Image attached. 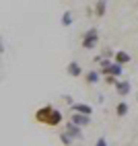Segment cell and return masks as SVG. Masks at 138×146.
I'll return each mask as SVG.
<instances>
[{
	"label": "cell",
	"instance_id": "cell-18",
	"mask_svg": "<svg viewBox=\"0 0 138 146\" xmlns=\"http://www.w3.org/2000/svg\"><path fill=\"white\" fill-rule=\"evenodd\" d=\"M95 146H109V144H107V140H105V138H99V140L95 142Z\"/></svg>",
	"mask_w": 138,
	"mask_h": 146
},
{
	"label": "cell",
	"instance_id": "cell-2",
	"mask_svg": "<svg viewBox=\"0 0 138 146\" xmlns=\"http://www.w3.org/2000/svg\"><path fill=\"white\" fill-rule=\"evenodd\" d=\"M54 109L56 107L54 105H43V107H39V109L35 111V121H39V123H47V119L52 117V113H54Z\"/></svg>",
	"mask_w": 138,
	"mask_h": 146
},
{
	"label": "cell",
	"instance_id": "cell-13",
	"mask_svg": "<svg viewBox=\"0 0 138 146\" xmlns=\"http://www.w3.org/2000/svg\"><path fill=\"white\" fill-rule=\"evenodd\" d=\"M128 111H130V105H128L126 101H120L115 105V115L117 117H124V115H128Z\"/></svg>",
	"mask_w": 138,
	"mask_h": 146
},
{
	"label": "cell",
	"instance_id": "cell-7",
	"mask_svg": "<svg viewBox=\"0 0 138 146\" xmlns=\"http://www.w3.org/2000/svg\"><path fill=\"white\" fill-rule=\"evenodd\" d=\"M113 62H115V64H120V66H124V64H130V62H132V56L128 54V52H124V50H120V52H115V56H113Z\"/></svg>",
	"mask_w": 138,
	"mask_h": 146
},
{
	"label": "cell",
	"instance_id": "cell-11",
	"mask_svg": "<svg viewBox=\"0 0 138 146\" xmlns=\"http://www.w3.org/2000/svg\"><path fill=\"white\" fill-rule=\"evenodd\" d=\"M105 13H107V2H103V0L95 2V6H93V15H95L97 19H101Z\"/></svg>",
	"mask_w": 138,
	"mask_h": 146
},
{
	"label": "cell",
	"instance_id": "cell-20",
	"mask_svg": "<svg viewBox=\"0 0 138 146\" xmlns=\"http://www.w3.org/2000/svg\"><path fill=\"white\" fill-rule=\"evenodd\" d=\"M136 101H138V93H136Z\"/></svg>",
	"mask_w": 138,
	"mask_h": 146
},
{
	"label": "cell",
	"instance_id": "cell-6",
	"mask_svg": "<svg viewBox=\"0 0 138 146\" xmlns=\"http://www.w3.org/2000/svg\"><path fill=\"white\" fill-rule=\"evenodd\" d=\"M70 121L78 128H85V125H91V117L89 115H81V113H72L70 115Z\"/></svg>",
	"mask_w": 138,
	"mask_h": 146
},
{
	"label": "cell",
	"instance_id": "cell-16",
	"mask_svg": "<svg viewBox=\"0 0 138 146\" xmlns=\"http://www.w3.org/2000/svg\"><path fill=\"white\" fill-rule=\"evenodd\" d=\"M105 82L109 84V86H115L117 84V78H115V76H105Z\"/></svg>",
	"mask_w": 138,
	"mask_h": 146
},
{
	"label": "cell",
	"instance_id": "cell-1",
	"mask_svg": "<svg viewBox=\"0 0 138 146\" xmlns=\"http://www.w3.org/2000/svg\"><path fill=\"white\" fill-rule=\"evenodd\" d=\"M97 43H99V29H97V27L87 29V31L83 33L81 45L85 47V50H95V47H97Z\"/></svg>",
	"mask_w": 138,
	"mask_h": 146
},
{
	"label": "cell",
	"instance_id": "cell-3",
	"mask_svg": "<svg viewBox=\"0 0 138 146\" xmlns=\"http://www.w3.org/2000/svg\"><path fill=\"white\" fill-rule=\"evenodd\" d=\"M64 132H66L68 136H70L72 140H83V128H78V125H74L72 121H68V123H66Z\"/></svg>",
	"mask_w": 138,
	"mask_h": 146
},
{
	"label": "cell",
	"instance_id": "cell-12",
	"mask_svg": "<svg viewBox=\"0 0 138 146\" xmlns=\"http://www.w3.org/2000/svg\"><path fill=\"white\" fill-rule=\"evenodd\" d=\"M124 74V66H120V64H111V68H109V70H105L103 72V76H115V78H117V76H122Z\"/></svg>",
	"mask_w": 138,
	"mask_h": 146
},
{
	"label": "cell",
	"instance_id": "cell-9",
	"mask_svg": "<svg viewBox=\"0 0 138 146\" xmlns=\"http://www.w3.org/2000/svg\"><path fill=\"white\" fill-rule=\"evenodd\" d=\"M66 72L70 74V76H74V78H78V76L83 74V68H81V64H78L76 60H72L70 64L66 66Z\"/></svg>",
	"mask_w": 138,
	"mask_h": 146
},
{
	"label": "cell",
	"instance_id": "cell-8",
	"mask_svg": "<svg viewBox=\"0 0 138 146\" xmlns=\"http://www.w3.org/2000/svg\"><path fill=\"white\" fill-rule=\"evenodd\" d=\"M62 119H64V115H62V111L60 109H54V113H52V117L47 119V128H56V125H60L62 123Z\"/></svg>",
	"mask_w": 138,
	"mask_h": 146
},
{
	"label": "cell",
	"instance_id": "cell-19",
	"mask_svg": "<svg viewBox=\"0 0 138 146\" xmlns=\"http://www.w3.org/2000/svg\"><path fill=\"white\" fill-rule=\"evenodd\" d=\"M4 52V45H2V41H0V54H2Z\"/></svg>",
	"mask_w": 138,
	"mask_h": 146
},
{
	"label": "cell",
	"instance_id": "cell-10",
	"mask_svg": "<svg viewBox=\"0 0 138 146\" xmlns=\"http://www.w3.org/2000/svg\"><path fill=\"white\" fill-rule=\"evenodd\" d=\"M99 80H101L99 70H89V72L85 74V82H87V84H97Z\"/></svg>",
	"mask_w": 138,
	"mask_h": 146
},
{
	"label": "cell",
	"instance_id": "cell-5",
	"mask_svg": "<svg viewBox=\"0 0 138 146\" xmlns=\"http://www.w3.org/2000/svg\"><path fill=\"white\" fill-rule=\"evenodd\" d=\"M72 113H81V115H89V117H91L93 115V107L91 105H87V103H74L72 107Z\"/></svg>",
	"mask_w": 138,
	"mask_h": 146
},
{
	"label": "cell",
	"instance_id": "cell-15",
	"mask_svg": "<svg viewBox=\"0 0 138 146\" xmlns=\"http://www.w3.org/2000/svg\"><path fill=\"white\" fill-rule=\"evenodd\" d=\"M60 142H62L64 146H72V138H70V136H68L66 132H62V134H60Z\"/></svg>",
	"mask_w": 138,
	"mask_h": 146
},
{
	"label": "cell",
	"instance_id": "cell-4",
	"mask_svg": "<svg viewBox=\"0 0 138 146\" xmlns=\"http://www.w3.org/2000/svg\"><path fill=\"white\" fill-rule=\"evenodd\" d=\"M113 89H115V93L120 97H126V95L132 93V82L130 80H117V84L113 86Z\"/></svg>",
	"mask_w": 138,
	"mask_h": 146
},
{
	"label": "cell",
	"instance_id": "cell-17",
	"mask_svg": "<svg viewBox=\"0 0 138 146\" xmlns=\"http://www.w3.org/2000/svg\"><path fill=\"white\" fill-rule=\"evenodd\" d=\"M62 99H64V103H68V105H70V107L74 105V101H72V97H70V95H64V97H62Z\"/></svg>",
	"mask_w": 138,
	"mask_h": 146
},
{
	"label": "cell",
	"instance_id": "cell-14",
	"mask_svg": "<svg viewBox=\"0 0 138 146\" xmlns=\"http://www.w3.org/2000/svg\"><path fill=\"white\" fill-rule=\"evenodd\" d=\"M72 21H74V19H72V13H70V11H64V15H62V19H60V23H62L64 27H70Z\"/></svg>",
	"mask_w": 138,
	"mask_h": 146
}]
</instances>
